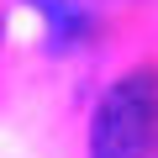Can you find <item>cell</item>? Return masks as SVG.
<instances>
[{
    "label": "cell",
    "mask_w": 158,
    "mask_h": 158,
    "mask_svg": "<svg viewBox=\"0 0 158 158\" xmlns=\"http://www.w3.org/2000/svg\"><path fill=\"white\" fill-rule=\"evenodd\" d=\"M32 6H37V11L48 16V21H53V37H58V42H63V37H69L74 27L85 32V21H79V11L69 6V0H32Z\"/></svg>",
    "instance_id": "2"
},
{
    "label": "cell",
    "mask_w": 158,
    "mask_h": 158,
    "mask_svg": "<svg viewBox=\"0 0 158 158\" xmlns=\"http://www.w3.org/2000/svg\"><path fill=\"white\" fill-rule=\"evenodd\" d=\"M153 121H158V79L148 69L121 74L95 106L90 158H142L153 142Z\"/></svg>",
    "instance_id": "1"
}]
</instances>
